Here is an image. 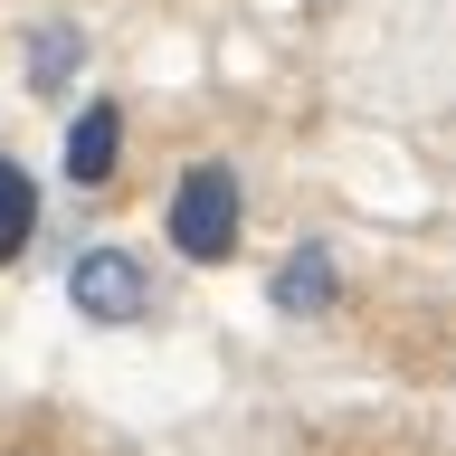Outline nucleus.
<instances>
[{
  "mask_svg": "<svg viewBox=\"0 0 456 456\" xmlns=\"http://www.w3.org/2000/svg\"><path fill=\"white\" fill-rule=\"evenodd\" d=\"M171 248L191 266H219L238 248V171L228 162H191L181 191H171Z\"/></svg>",
  "mask_w": 456,
  "mask_h": 456,
  "instance_id": "nucleus-1",
  "label": "nucleus"
},
{
  "mask_svg": "<svg viewBox=\"0 0 456 456\" xmlns=\"http://www.w3.org/2000/svg\"><path fill=\"white\" fill-rule=\"evenodd\" d=\"M67 295H77L86 323H142V314H152V276H142V256H124V248H86L77 266H67Z\"/></svg>",
  "mask_w": 456,
  "mask_h": 456,
  "instance_id": "nucleus-2",
  "label": "nucleus"
},
{
  "mask_svg": "<svg viewBox=\"0 0 456 456\" xmlns=\"http://www.w3.org/2000/svg\"><path fill=\"white\" fill-rule=\"evenodd\" d=\"M114 152H124V114H114V105H86L77 124H67V181L95 191V181L114 171Z\"/></svg>",
  "mask_w": 456,
  "mask_h": 456,
  "instance_id": "nucleus-3",
  "label": "nucleus"
},
{
  "mask_svg": "<svg viewBox=\"0 0 456 456\" xmlns=\"http://www.w3.org/2000/svg\"><path fill=\"white\" fill-rule=\"evenodd\" d=\"M77 67H86V38L67 20H38V28H28V86H38V95H67Z\"/></svg>",
  "mask_w": 456,
  "mask_h": 456,
  "instance_id": "nucleus-4",
  "label": "nucleus"
},
{
  "mask_svg": "<svg viewBox=\"0 0 456 456\" xmlns=\"http://www.w3.org/2000/svg\"><path fill=\"white\" fill-rule=\"evenodd\" d=\"M276 305L285 314H323V305H333V256H323V248H295L276 266Z\"/></svg>",
  "mask_w": 456,
  "mask_h": 456,
  "instance_id": "nucleus-5",
  "label": "nucleus"
},
{
  "mask_svg": "<svg viewBox=\"0 0 456 456\" xmlns=\"http://www.w3.org/2000/svg\"><path fill=\"white\" fill-rule=\"evenodd\" d=\"M38 238V191H28V171L20 162H0V266Z\"/></svg>",
  "mask_w": 456,
  "mask_h": 456,
  "instance_id": "nucleus-6",
  "label": "nucleus"
}]
</instances>
